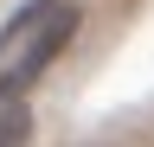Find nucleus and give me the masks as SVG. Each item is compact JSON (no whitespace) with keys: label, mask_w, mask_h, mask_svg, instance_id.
<instances>
[{"label":"nucleus","mask_w":154,"mask_h":147,"mask_svg":"<svg viewBox=\"0 0 154 147\" xmlns=\"http://www.w3.org/2000/svg\"><path fill=\"white\" fill-rule=\"evenodd\" d=\"M77 0H26L0 32V77L7 90H26L32 77H45V64L77 39Z\"/></svg>","instance_id":"obj_1"},{"label":"nucleus","mask_w":154,"mask_h":147,"mask_svg":"<svg viewBox=\"0 0 154 147\" xmlns=\"http://www.w3.org/2000/svg\"><path fill=\"white\" fill-rule=\"evenodd\" d=\"M26 134H32L26 102H19V96H0V147H26Z\"/></svg>","instance_id":"obj_2"},{"label":"nucleus","mask_w":154,"mask_h":147,"mask_svg":"<svg viewBox=\"0 0 154 147\" xmlns=\"http://www.w3.org/2000/svg\"><path fill=\"white\" fill-rule=\"evenodd\" d=\"M0 96H13V90H7V77H0Z\"/></svg>","instance_id":"obj_3"}]
</instances>
